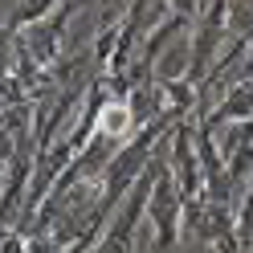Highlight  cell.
Masks as SVG:
<instances>
[{
    "instance_id": "obj_1",
    "label": "cell",
    "mask_w": 253,
    "mask_h": 253,
    "mask_svg": "<svg viewBox=\"0 0 253 253\" xmlns=\"http://www.w3.org/2000/svg\"><path fill=\"white\" fill-rule=\"evenodd\" d=\"M126 123H131V110H126V106H106V110H102V131L123 135Z\"/></svg>"
}]
</instances>
